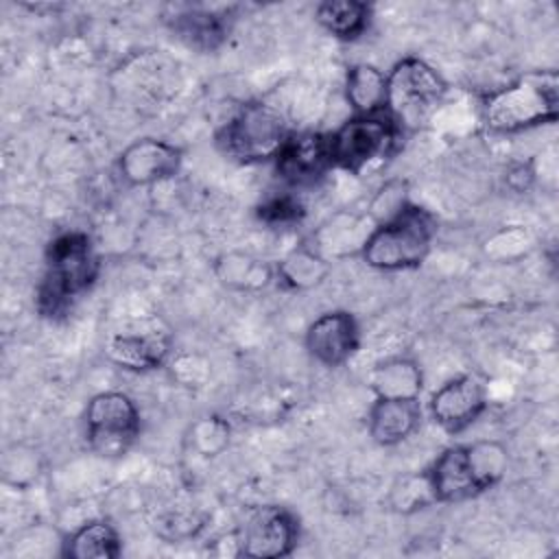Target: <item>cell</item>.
Instances as JSON below:
<instances>
[{"mask_svg": "<svg viewBox=\"0 0 559 559\" xmlns=\"http://www.w3.org/2000/svg\"><path fill=\"white\" fill-rule=\"evenodd\" d=\"M37 472H39V463L33 450H24L17 443L11 450H7L2 459V476L7 485L24 487L37 476Z\"/></svg>", "mask_w": 559, "mask_h": 559, "instance_id": "obj_28", "label": "cell"}, {"mask_svg": "<svg viewBox=\"0 0 559 559\" xmlns=\"http://www.w3.org/2000/svg\"><path fill=\"white\" fill-rule=\"evenodd\" d=\"M437 218L406 201L393 216L376 223L360 247V260L376 271L397 273L419 269L432 251Z\"/></svg>", "mask_w": 559, "mask_h": 559, "instance_id": "obj_4", "label": "cell"}, {"mask_svg": "<svg viewBox=\"0 0 559 559\" xmlns=\"http://www.w3.org/2000/svg\"><path fill=\"white\" fill-rule=\"evenodd\" d=\"M489 406V393L476 373H459L439 384L426 404L430 419L448 435H461L474 426Z\"/></svg>", "mask_w": 559, "mask_h": 559, "instance_id": "obj_10", "label": "cell"}, {"mask_svg": "<svg viewBox=\"0 0 559 559\" xmlns=\"http://www.w3.org/2000/svg\"><path fill=\"white\" fill-rule=\"evenodd\" d=\"M59 555L66 559H118L122 555V537L109 520H90L63 537Z\"/></svg>", "mask_w": 559, "mask_h": 559, "instance_id": "obj_19", "label": "cell"}, {"mask_svg": "<svg viewBox=\"0 0 559 559\" xmlns=\"http://www.w3.org/2000/svg\"><path fill=\"white\" fill-rule=\"evenodd\" d=\"M290 135L286 116L266 103L242 105L218 131V151L238 164L273 162Z\"/></svg>", "mask_w": 559, "mask_h": 559, "instance_id": "obj_5", "label": "cell"}, {"mask_svg": "<svg viewBox=\"0 0 559 559\" xmlns=\"http://www.w3.org/2000/svg\"><path fill=\"white\" fill-rule=\"evenodd\" d=\"M531 247H533V238H531L528 229H524L522 225H507L485 240V253L500 262L520 258Z\"/></svg>", "mask_w": 559, "mask_h": 559, "instance_id": "obj_27", "label": "cell"}, {"mask_svg": "<svg viewBox=\"0 0 559 559\" xmlns=\"http://www.w3.org/2000/svg\"><path fill=\"white\" fill-rule=\"evenodd\" d=\"M183 166V151L162 138H138L129 142L116 159L118 177L129 188H148L170 181Z\"/></svg>", "mask_w": 559, "mask_h": 559, "instance_id": "obj_11", "label": "cell"}, {"mask_svg": "<svg viewBox=\"0 0 559 559\" xmlns=\"http://www.w3.org/2000/svg\"><path fill=\"white\" fill-rule=\"evenodd\" d=\"M170 336L157 330L118 332L107 343V358L124 371L146 373L166 365Z\"/></svg>", "mask_w": 559, "mask_h": 559, "instance_id": "obj_15", "label": "cell"}, {"mask_svg": "<svg viewBox=\"0 0 559 559\" xmlns=\"http://www.w3.org/2000/svg\"><path fill=\"white\" fill-rule=\"evenodd\" d=\"M424 419L421 400L373 397L367 411V432L380 448H393L404 443Z\"/></svg>", "mask_w": 559, "mask_h": 559, "instance_id": "obj_14", "label": "cell"}, {"mask_svg": "<svg viewBox=\"0 0 559 559\" xmlns=\"http://www.w3.org/2000/svg\"><path fill=\"white\" fill-rule=\"evenodd\" d=\"M98 271V253L87 231L68 229L57 234L46 245L44 273L35 293L39 314L50 319L63 314L94 286Z\"/></svg>", "mask_w": 559, "mask_h": 559, "instance_id": "obj_3", "label": "cell"}, {"mask_svg": "<svg viewBox=\"0 0 559 559\" xmlns=\"http://www.w3.org/2000/svg\"><path fill=\"white\" fill-rule=\"evenodd\" d=\"M445 94V79L421 57H402L386 72V114L400 131L424 127Z\"/></svg>", "mask_w": 559, "mask_h": 559, "instance_id": "obj_6", "label": "cell"}, {"mask_svg": "<svg viewBox=\"0 0 559 559\" xmlns=\"http://www.w3.org/2000/svg\"><path fill=\"white\" fill-rule=\"evenodd\" d=\"M168 24L181 41L199 50L218 48L229 33V20L205 9H186L175 13V17H168Z\"/></svg>", "mask_w": 559, "mask_h": 559, "instance_id": "obj_22", "label": "cell"}, {"mask_svg": "<svg viewBox=\"0 0 559 559\" xmlns=\"http://www.w3.org/2000/svg\"><path fill=\"white\" fill-rule=\"evenodd\" d=\"M328 135L332 166L349 175H362L391 157L402 131L393 118L382 111L371 116L352 114Z\"/></svg>", "mask_w": 559, "mask_h": 559, "instance_id": "obj_7", "label": "cell"}, {"mask_svg": "<svg viewBox=\"0 0 559 559\" xmlns=\"http://www.w3.org/2000/svg\"><path fill=\"white\" fill-rule=\"evenodd\" d=\"M480 122L493 135H513L559 118V74L552 68L528 70L480 98Z\"/></svg>", "mask_w": 559, "mask_h": 559, "instance_id": "obj_1", "label": "cell"}, {"mask_svg": "<svg viewBox=\"0 0 559 559\" xmlns=\"http://www.w3.org/2000/svg\"><path fill=\"white\" fill-rule=\"evenodd\" d=\"M234 535L238 557L280 559L293 555L301 526L293 509L284 504H258L247 511Z\"/></svg>", "mask_w": 559, "mask_h": 559, "instance_id": "obj_9", "label": "cell"}, {"mask_svg": "<svg viewBox=\"0 0 559 559\" xmlns=\"http://www.w3.org/2000/svg\"><path fill=\"white\" fill-rule=\"evenodd\" d=\"M406 192H404V186L400 181H391L386 183L371 201V210L369 214L376 216V223L393 216L404 203H406Z\"/></svg>", "mask_w": 559, "mask_h": 559, "instance_id": "obj_29", "label": "cell"}, {"mask_svg": "<svg viewBox=\"0 0 559 559\" xmlns=\"http://www.w3.org/2000/svg\"><path fill=\"white\" fill-rule=\"evenodd\" d=\"M332 273V260L312 242H299L275 262V282L284 288L304 293L321 286Z\"/></svg>", "mask_w": 559, "mask_h": 559, "instance_id": "obj_17", "label": "cell"}, {"mask_svg": "<svg viewBox=\"0 0 559 559\" xmlns=\"http://www.w3.org/2000/svg\"><path fill=\"white\" fill-rule=\"evenodd\" d=\"M343 96L354 116L386 111V72L373 63H354L345 72Z\"/></svg>", "mask_w": 559, "mask_h": 559, "instance_id": "obj_20", "label": "cell"}, {"mask_svg": "<svg viewBox=\"0 0 559 559\" xmlns=\"http://www.w3.org/2000/svg\"><path fill=\"white\" fill-rule=\"evenodd\" d=\"M435 504L437 498L426 469L400 474L386 491V507L397 515H413Z\"/></svg>", "mask_w": 559, "mask_h": 559, "instance_id": "obj_25", "label": "cell"}, {"mask_svg": "<svg viewBox=\"0 0 559 559\" xmlns=\"http://www.w3.org/2000/svg\"><path fill=\"white\" fill-rule=\"evenodd\" d=\"M83 432L92 452L105 459L122 456L142 432V413L124 391L94 393L83 411Z\"/></svg>", "mask_w": 559, "mask_h": 559, "instance_id": "obj_8", "label": "cell"}, {"mask_svg": "<svg viewBox=\"0 0 559 559\" xmlns=\"http://www.w3.org/2000/svg\"><path fill=\"white\" fill-rule=\"evenodd\" d=\"M369 218L367 216H356V214H336L328 223H323L314 236L312 245L330 260L343 258L347 253H360V247L371 231L367 227Z\"/></svg>", "mask_w": 559, "mask_h": 559, "instance_id": "obj_23", "label": "cell"}, {"mask_svg": "<svg viewBox=\"0 0 559 559\" xmlns=\"http://www.w3.org/2000/svg\"><path fill=\"white\" fill-rule=\"evenodd\" d=\"M509 448L498 439L452 443L426 467L437 504L478 498L500 485L509 472Z\"/></svg>", "mask_w": 559, "mask_h": 559, "instance_id": "obj_2", "label": "cell"}, {"mask_svg": "<svg viewBox=\"0 0 559 559\" xmlns=\"http://www.w3.org/2000/svg\"><path fill=\"white\" fill-rule=\"evenodd\" d=\"M426 376L421 365L411 356H389L373 365L369 373V389L373 397L419 400L424 393Z\"/></svg>", "mask_w": 559, "mask_h": 559, "instance_id": "obj_18", "label": "cell"}, {"mask_svg": "<svg viewBox=\"0 0 559 559\" xmlns=\"http://www.w3.org/2000/svg\"><path fill=\"white\" fill-rule=\"evenodd\" d=\"M535 179V170L531 164H518L509 175H507V183L518 190V192H524L528 190V186L533 183Z\"/></svg>", "mask_w": 559, "mask_h": 559, "instance_id": "obj_30", "label": "cell"}, {"mask_svg": "<svg viewBox=\"0 0 559 559\" xmlns=\"http://www.w3.org/2000/svg\"><path fill=\"white\" fill-rule=\"evenodd\" d=\"M308 356L325 369L349 362L360 347V323L354 312L336 308L314 317L304 332Z\"/></svg>", "mask_w": 559, "mask_h": 559, "instance_id": "obj_12", "label": "cell"}, {"mask_svg": "<svg viewBox=\"0 0 559 559\" xmlns=\"http://www.w3.org/2000/svg\"><path fill=\"white\" fill-rule=\"evenodd\" d=\"M212 275L225 290L260 293L275 282V262L245 249H227L212 260Z\"/></svg>", "mask_w": 559, "mask_h": 559, "instance_id": "obj_16", "label": "cell"}, {"mask_svg": "<svg viewBox=\"0 0 559 559\" xmlns=\"http://www.w3.org/2000/svg\"><path fill=\"white\" fill-rule=\"evenodd\" d=\"M273 164L280 179L288 186H312L334 168L330 135L321 131H290Z\"/></svg>", "mask_w": 559, "mask_h": 559, "instance_id": "obj_13", "label": "cell"}, {"mask_svg": "<svg viewBox=\"0 0 559 559\" xmlns=\"http://www.w3.org/2000/svg\"><path fill=\"white\" fill-rule=\"evenodd\" d=\"M373 17V7L362 0H323L314 7V22L338 41L360 39Z\"/></svg>", "mask_w": 559, "mask_h": 559, "instance_id": "obj_21", "label": "cell"}, {"mask_svg": "<svg viewBox=\"0 0 559 559\" xmlns=\"http://www.w3.org/2000/svg\"><path fill=\"white\" fill-rule=\"evenodd\" d=\"M234 437L231 421L218 413L199 415L186 430V445L201 459L221 456Z\"/></svg>", "mask_w": 559, "mask_h": 559, "instance_id": "obj_24", "label": "cell"}, {"mask_svg": "<svg viewBox=\"0 0 559 559\" xmlns=\"http://www.w3.org/2000/svg\"><path fill=\"white\" fill-rule=\"evenodd\" d=\"M255 216L271 227H290L301 223V218L306 216V207L297 194L275 192L260 201V205L255 207Z\"/></svg>", "mask_w": 559, "mask_h": 559, "instance_id": "obj_26", "label": "cell"}]
</instances>
